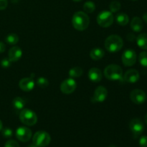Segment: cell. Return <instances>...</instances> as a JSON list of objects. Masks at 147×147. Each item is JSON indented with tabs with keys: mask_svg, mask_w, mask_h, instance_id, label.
Returning <instances> with one entry per match:
<instances>
[{
	"mask_svg": "<svg viewBox=\"0 0 147 147\" xmlns=\"http://www.w3.org/2000/svg\"><path fill=\"white\" fill-rule=\"evenodd\" d=\"M12 104L16 110H22L25 106V100L21 97H16L13 100Z\"/></svg>",
	"mask_w": 147,
	"mask_h": 147,
	"instance_id": "44dd1931",
	"label": "cell"
},
{
	"mask_svg": "<svg viewBox=\"0 0 147 147\" xmlns=\"http://www.w3.org/2000/svg\"><path fill=\"white\" fill-rule=\"evenodd\" d=\"M37 84L42 88H45L49 86V81L46 78L40 77L37 80Z\"/></svg>",
	"mask_w": 147,
	"mask_h": 147,
	"instance_id": "4316f807",
	"label": "cell"
},
{
	"mask_svg": "<svg viewBox=\"0 0 147 147\" xmlns=\"http://www.w3.org/2000/svg\"><path fill=\"white\" fill-rule=\"evenodd\" d=\"M27 147H39V146H36V145H34V144H30V145H29V146H27Z\"/></svg>",
	"mask_w": 147,
	"mask_h": 147,
	"instance_id": "8d00e7d4",
	"label": "cell"
},
{
	"mask_svg": "<svg viewBox=\"0 0 147 147\" xmlns=\"http://www.w3.org/2000/svg\"><path fill=\"white\" fill-rule=\"evenodd\" d=\"M2 127H3L2 122H1V121L0 120V131H1V129H2Z\"/></svg>",
	"mask_w": 147,
	"mask_h": 147,
	"instance_id": "e575fe53",
	"label": "cell"
},
{
	"mask_svg": "<svg viewBox=\"0 0 147 147\" xmlns=\"http://www.w3.org/2000/svg\"><path fill=\"white\" fill-rule=\"evenodd\" d=\"M122 63L125 66H133L136 62V53L132 49H127L122 54Z\"/></svg>",
	"mask_w": 147,
	"mask_h": 147,
	"instance_id": "52a82bcc",
	"label": "cell"
},
{
	"mask_svg": "<svg viewBox=\"0 0 147 147\" xmlns=\"http://www.w3.org/2000/svg\"><path fill=\"white\" fill-rule=\"evenodd\" d=\"M32 131L26 126H20L16 131V137L22 142H27L31 139Z\"/></svg>",
	"mask_w": 147,
	"mask_h": 147,
	"instance_id": "30bf717a",
	"label": "cell"
},
{
	"mask_svg": "<svg viewBox=\"0 0 147 147\" xmlns=\"http://www.w3.org/2000/svg\"><path fill=\"white\" fill-rule=\"evenodd\" d=\"M6 46L2 42H0V53H2L5 51Z\"/></svg>",
	"mask_w": 147,
	"mask_h": 147,
	"instance_id": "d6a6232c",
	"label": "cell"
},
{
	"mask_svg": "<svg viewBox=\"0 0 147 147\" xmlns=\"http://www.w3.org/2000/svg\"><path fill=\"white\" fill-rule=\"evenodd\" d=\"M1 134L4 138H10L12 136L13 131L11 129L9 128H4V129H1Z\"/></svg>",
	"mask_w": 147,
	"mask_h": 147,
	"instance_id": "83f0119b",
	"label": "cell"
},
{
	"mask_svg": "<svg viewBox=\"0 0 147 147\" xmlns=\"http://www.w3.org/2000/svg\"><path fill=\"white\" fill-rule=\"evenodd\" d=\"M6 42L8 43L10 45H16L19 42V37L17 34H14V33H11V34H8L6 37Z\"/></svg>",
	"mask_w": 147,
	"mask_h": 147,
	"instance_id": "603a6c76",
	"label": "cell"
},
{
	"mask_svg": "<svg viewBox=\"0 0 147 147\" xmlns=\"http://www.w3.org/2000/svg\"><path fill=\"white\" fill-rule=\"evenodd\" d=\"M139 146L140 147H147V136H143L139 139Z\"/></svg>",
	"mask_w": 147,
	"mask_h": 147,
	"instance_id": "4dcf8cb0",
	"label": "cell"
},
{
	"mask_svg": "<svg viewBox=\"0 0 147 147\" xmlns=\"http://www.w3.org/2000/svg\"><path fill=\"white\" fill-rule=\"evenodd\" d=\"M121 3L118 1H111V3L110 4L109 6V8H110L111 11L112 13L117 12L118 11H119L121 9Z\"/></svg>",
	"mask_w": 147,
	"mask_h": 147,
	"instance_id": "484cf974",
	"label": "cell"
},
{
	"mask_svg": "<svg viewBox=\"0 0 147 147\" xmlns=\"http://www.w3.org/2000/svg\"><path fill=\"white\" fill-rule=\"evenodd\" d=\"M83 69L80 67H72L69 71V76L71 78H78L80 77L83 75Z\"/></svg>",
	"mask_w": 147,
	"mask_h": 147,
	"instance_id": "7402d4cb",
	"label": "cell"
},
{
	"mask_svg": "<svg viewBox=\"0 0 147 147\" xmlns=\"http://www.w3.org/2000/svg\"><path fill=\"white\" fill-rule=\"evenodd\" d=\"M4 147H20V144L14 140H9L5 143Z\"/></svg>",
	"mask_w": 147,
	"mask_h": 147,
	"instance_id": "f546056e",
	"label": "cell"
},
{
	"mask_svg": "<svg viewBox=\"0 0 147 147\" xmlns=\"http://www.w3.org/2000/svg\"><path fill=\"white\" fill-rule=\"evenodd\" d=\"M131 28L136 32H139L143 29V22L139 17H135L131 22Z\"/></svg>",
	"mask_w": 147,
	"mask_h": 147,
	"instance_id": "e0dca14e",
	"label": "cell"
},
{
	"mask_svg": "<svg viewBox=\"0 0 147 147\" xmlns=\"http://www.w3.org/2000/svg\"><path fill=\"white\" fill-rule=\"evenodd\" d=\"M11 62L9 60V58H4L1 61V65L3 68H8L11 66Z\"/></svg>",
	"mask_w": 147,
	"mask_h": 147,
	"instance_id": "f1b7e54d",
	"label": "cell"
},
{
	"mask_svg": "<svg viewBox=\"0 0 147 147\" xmlns=\"http://www.w3.org/2000/svg\"><path fill=\"white\" fill-rule=\"evenodd\" d=\"M51 136L45 131H39L34 134L32 142L34 145L39 147H45L50 144Z\"/></svg>",
	"mask_w": 147,
	"mask_h": 147,
	"instance_id": "5b68a950",
	"label": "cell"
},
{
	"mask_svg": "<svg viewBox=\"0 0 147 147\" xmlns=\"http://www.w3.org/2000/svg\"><path fill=\"white\" fill-rule=\"evenodd\" d=\"M105 55L104 50L100 48H93L90 52V57L94 60H99Z\"/></svg>",
	"mask_w": 147,
	"mask_h": 147,
	"instance_id": "ac0fdd59",
	"label": "cell"
},
{
	"mask_svg": "<svg viewBox=\"0 0 147 147\" xmlns=\"http://www.w3.org/2000/svg\"><path fill=\"white\" fill-rule=\"evenodd\" d=\"M113 13L109 11H103L98 14L97 17V22L101 27L107 28L113 22Z\"/></svg>",
	"mask_w": 147,
	"mask_h": 147,
	"instance_id": "8992f818",
	"label": "cell"
},
{
	"mask_svg": "<svg viewBox=\"0 0 147 147\" xmlns=\"http://www.w3.org/2000/svg\"><path fill=\"white\" fill-rule=\"evenodd\" d=\"M8 5L7 0H0V10L5 9Z\"/></svg>",
	"mask_w": 147,
	"mask_h": 147,
	"instance_id": "1f68e13d",
	"label": "cell"
},
{
	"mask_svg": "<svg viewBox=\"0 0 147 147\" xmlns=\"http://www.w3.org/2000/svg\"><path fill=\"white\" fill-rule=\"evenodd\" d=\"M83 9H84V12L86 13H92L95 11L96 9V5L94 3L91 1H88L85 2L83 4Z\"/></svg>",
	"mask_w": 147,
	"mask_h": 147,
	"instance_id": "cb8c5ba5",
	"label": "cell"
},
{
	"mask_svg": "<svg viewBox=\"0 0 147 147\" xmlns=\"http://www.w3.org/2000/svg\"><path fill=\"white\" fill-rule=\"evenodd\" d=\"M108 96V90L103 86H98L95 90L94 94L91 98L93 103H103Z\"/></svg>",
	"mask_w": 147,
	"mask_h": 147,
	"instance_id": "9c48e42d",
	"label": "cell"
},
{
	"mask_svg": "<svg viewBox=\"0 0 147 147\" xmlns=\"http://www.w3.org/2000/svg\"><path fill=\"white\" fill-rule=\"evenodd\" d=\"M130 98L136 104H142L146 99V93L141 89H134L130 93Z\"/></svg>",
	"mask_w": 147,
	"mask_h": 147,
	"instance_id": "7c38bea8",
	"label": "cell"
},
{
	"mask_svg": "<svg viewBox=\"0 0 147 147\" xmlns=\"http://www.w3.org/2000/svg\"><path fill=\"white\" fill-rule=\"evenodd\" d=\"M139 61L143 67H147V52L144 51L139 56Z\"/></svg>",
	"mask_w": 147,
	"mask_h": 147,
	"instance_id": "d4e9b609",
	"label": "cell"
},
{
	"mask_svg": "<svg viewBox=\"0 0 147 147\" xmlns=\"http://www.w3.org/2000/svg\"><path fill=\"white\" fill-rule=\"evenodd\" d=\"M129 129L134 136H139L144 130V124L139 119H134L129 123Z\"/></svg>",
	"mask_w": 147,
	"mask_h": 147,
	"instance_id": "8fae6325",
	"label": "cell"
},
{
	"mask_svg": "<svg viewBox=\"0 0 147 147\" xmlns=\"http://www.w3.org/2000/svg\"><path fill=\"white\" fill-rule=\"evenodd\" d=\"M139 78H140L139 73L135 69H130L127 70L123 76V79L125 81L130 83H136L139 80Z\"/></svg>",
	"mask_w": 147,
	"mask_h": 147,
	"instance_id": "5bb4252c",
	"label": "cell"
},
{
	"mask_svg": "<svg viewBox=\"0 0 147 147\" xmlns=\"http://www.w3.org/2000/svg\"><path fill=\"white\" fill-rule=\"evenodd\" d=\"M73 1H76V2H78V1H82V0H73Z\"/></svg>",
	"mask_w": 147,
	"mask_h": 147,
	"instance_id": "f35d334b",
	"label": "cell"
},
{
	"mask_svg": "<svg viewBox=\"0 0 147 147\" xmlns=\"http://www.w3.org/2000/svg\"><path fill=\"white\" fill-rule=\"evenodd\" d=\"M20 89L25 92H30L34 88V81L32 77L24 78L21 79L19 83Z\"/></svg>",
	"mask_w": 147,
	"mask_h": 147,
	"instance_id": "4fadbf2b",
	"label": "cell"
},
{
	"mask_svg": "<svg viewBox=\"0 0 147 147\" xmlns=\"http://www.w3.org/2000/svg\"><path fill=\"white\" fill-rule=\"evenodd\" d=\"M143 20L145 22L147 23V13H145L143 15Z\"/></svg>",
	"mask_w": 147,
	"mask_h": 147,
	"instance_id": "836d02e7",
	"label": "cell"
},
{
	"mask_svg": "<svg viewBox=\"0 0 147 147\" xmlns=\"http://www.w3.org/2000/svg\"><path fill=\"white\" fill-rule=\"evenodd\" d=\"M104 75L110 80H121L123 78V70L118 65H109L105 68Z\"/></svg>",
	"mask_w": 147,
	"mask_h": 147,
	"instance_id": "3957f363",
	"label": "cell"
},
{
	"mask_svg": "<svg viewBox=\"0 0 147 147\" xmlns=\"http://www.w3.org/2000/svg\"><path fill=\"white\" fill-rule=\"evenodd\" d=\"M132 1H136V0H132Z\"/></svg>",
	"mask_w": 147,
	"mask_h": 147,
	"instance_id": "ab89813d",
	"label": "cell"
},
{
	"mask_svg": "<svg viewBox=\"0 0 147 147\" xmlns=\"http://www.w3.org/2000/svg\"><path fill=\"white\" fill-rule=\"evenodd\" d=\"M123 41L120 36L111 34L106 38L105 41V47L110 53H116L122 49Z\"/></svg>",
	"mask_w": 147,
	"mask_h": 147,
	"instance_id": "7a4b0ae2",
	"label": "cell"
},
{
	"mask_svg": "<svg viewBox=\"0 0 147 147\" xmlns=\"http://www.w3.org/2000/svg\"><path fill=\"white\" fill-rule=\"evenodd\" d=\"M22 55V51L20 47L14 46L11 47L8 53V58L11 62H17L20 60Z\"/></svg>",
	"mask_w": 147,
	"mask_h": 147,
	"instance_id": "9a60e30c",
	"label": "cell"
},
{
	"mask_svg": "<svg viewBox=\"0 0 147 147\" xmlns=\"http://www.w3.org/2000/svg\"><path fill=\"white\" fill-rule=\"evenodd\" d=\"M109 147H117V146H115V145H110Z\"/></svg>",
	"mask_w": 147,
	"mask_h": 147,
	"instance_id": "74e56055",
	"label": "cell"
},
{
	"mask_svg": "<svg viewBox=\"0 0 147 147\" xmlns=\"http://www.w3.org/2000/svg\"><path fill=\"white\" fill-rule=\"evenodd\" d=\"M144 121H145V123H146V124L147 125V113L144 116Z\"/></svg>",
	"mask_w": 147,
	"mask_h": 147,
	"instance_id": "d590c367",
	"label": "cell"
},
{
	"mask_svg": "<svg viewBox=\"0 0 147 147\" xmlns=\"http://www.w3.org/2000/svg\"><path fill=\"white\" fill-rule=\"evenodd\" d=\"M76 88L77 83L73 78L65 79L60 84V90L65 94H70L73 93L76 90Z\"/></svg>",
	"mask_w": 147,
	"mask_h": 147,
	"instance_id": "ba28073f",
	"label": "cell"
},
{
	"mask_svg": "<svg viewBox=\"0 0 147 147\" xmlns=\"http://www.w3.org/2000/svg\"><path fill=\"white\" fill-rule=\"evenodd\" d=\"M88 78L91 81L94 83H98L103 78L101 70L97 67H92L88 71Z\"/></svg>",
	"mask_w": 147,
	"mask_h": 147,
	"instance_id": "2e32d148",
	"label": "cell"
},
{
	"mask_svg": "<svg viewBox=\"0 0 147 147\" xmlns=\"http://www.w3.org/2000/svg\"><path fill=\"white\" fill-rule=\"evenodd\" d=\"M72 24L73 27L78 31H83L88 27L90 19L84 11H77L72 17Z\"/></svg>",
	"mask_w": 147,
	"mask_h": 147,
	"instance_id": "6da1fadb",
	"label": "cell"
},
{
	"mask_svg": "<svg viewBox=\"0 0 147 147\" xmlns=\"http://www.w3.org/2000/svg\"><path fill=\"white\" fill-rule=\"evenodd\" d=\"M136 43L142 50H147V34L142 33L136 37Z\"/></svg>",
	"mask_w": 147,
	"mask_h": 147,
	"instance_id": "d6986e66",
	"label": "cell"
},
{
	"mask_svg": "<svg viewBox=\"0 0 147 147\" xmlns=\"http://www.w3.org/2000/svg\"><path fill=\"white\" fill-rule=\"evenodd\" d=\"M129 17L125 13H120L116 15V22L121 26H125L129 23Z\"/></svg>",
	"mask_w": 147,
	"mask_h": 147,
	"instance_id": "ffe728a7",
	"label": "cell"
},
{
	"mask_svg": "<svg viewBox=\"0 0 147 147\" xmlns=\"http://www.w3.org/2000/svg\"><path fill=\"white\" fill-rule=\"evenodd\" d=\"M20 121L27 126H32L37 122V114L33 111L28 109H23L20 113Z\"/></svg>",
	"mask_w": 147,
	"mask_h": 147,
	"instance_id": "277c9868",
	"label": "cell"
}]
</instances>
